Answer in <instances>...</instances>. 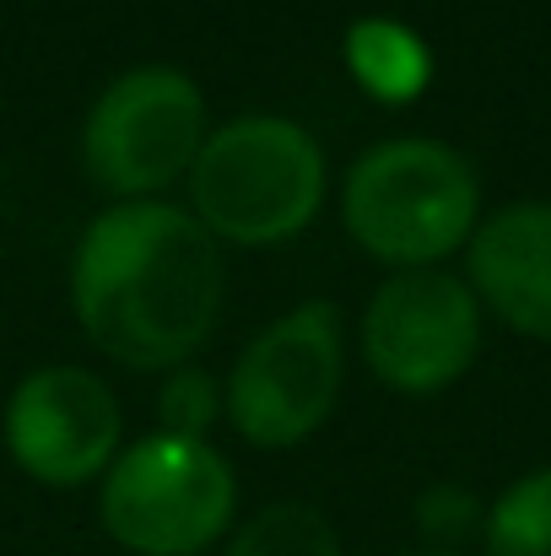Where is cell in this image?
I'll list each match as a JSON object with an SVG mask.
<instances>
[{
	"mask_svg": "<svg viewBox=\"0 0 551 556\" xmlns=\"http://www.w3.org/2000/svg\"><path fill=\"white\" fill-rule=\"evenodd\" d=\"M76 319L125 368H179L222 303L216 238L179 205L130 200L103 211L71 270Z\"/></svg>",
	"mask_w": 551,
	"mask_h": 556,
	"instance_id": "1",
	"label": "cell"
},
{
	"mask_svg": "<svg viewBox=\"0 0 551 556\" xmlns=\"http://www.w3.org/2000/svg\"><path fill=\"white\" fill-rule=\"evenodd\" d=\"M195 222L233 243H281L309 227L325 194L314 136L276 114H249L200 141L189 163Z\"/></svg>",
	"mask_w": 551,
	"mask_h": 556,
	"instance_id": "2",
	"label": "cell"
},
{
	"mask_svg": "<svg viewBox=\"0 0 551 556\" xmlns=\"http://www.w3.org/2000/svg\"><path fill=\"white\" fill-rule=\"evenodd\" d=\"M476 168L427 136H400L363 152L347 174L341 216L367 254L389 265H433L476 232Z\"/></svg>",
	"mask_w": 551,
	"mask_h": 556,
	"instance_id": "3",
	"label": "cell"
},
{
	"mask_svg": "<svg viewBox=\"0 0 551 556\" xmlns=\"http://www.w3.org/2000/svg\"><path fill=\"white\" fill-rule=\"evenodd\" d=\"M233 519V470L200 443L152 432L130 443L103 486V525L125 552L195 556L205 552Z\"/></svg>",
	"mask_w": 551,
	"mask_h": 556,
	"instance_id": "4",
	"label": "cell"
},
{
	"mask_svg": "<svg viewBox=\"0 0 551 556\" xmlns=\"http://www.w3.org/2000/svg\"><path fill=\"white\" fill-rule=\"evenodd\" d=\"M341 372V319L325 298H314L243 346L227 378V410L249 443L292 448L330 416Z\"/></svg>",
	"mask_w": 551,
	"mask_h": 556,
	"instance_id": "5",
	"label": "cell"
},
{
	"mask_svg": "<svg viewBox=\"0 0 551 556\" xmlns=\"http://www.w3.org/2000/svg\"><path fill=\"white\" fill-rule=\"evenodd\" d=\"M205 141V98L174 65L120 76L87 114L82 157L109 194H152L174 185Z\"/></svg>",
	"mask_w": 551,
	"mask_h": 556,
	"instance_id": "6",
	"label": "cell"
},
{
	"mask_svg": "<svg viewBox=\"0 0 551 556\" xmlns=\"http://www.w3.org/2000/svg\"><path fill=\"white\" fill-rule=\"evenodd\" d=\"M481 346V298L449 270H400L389 276L363 319L367 368L400 394L449 389L476 363Z\"/></svg>",
	"mask_w": 551,
	"mask_h": 556,
	"instance_id": "7",
	"label": "cell"
},
{
	"mask_svg": "<svg viewBox=\"0 0 551 556\" xmlns=\"http://www.w3.org/2000/svg\"><path fill=\"white\" fill-rule=\"evenodd\" d=\"M120 405L87 368L27 372L5 405V448L43 486H76L114 459Z\"/></svg>",
	"mask_w": 551,
	"mask_h": 556,
	"instance_id": "8",
	"label": "cell"
},
{
	"mask_svg": "<svg viewBox=\"0 0 551 556\" xmlns=\"http://www.w3.org/2000/svg\"><path fill=\"white\" fill-rule=\"evenodd\" d=\"M471 292L519 336L551 341V200H519L471 232Z\"/></svg>",
	"mask_w": 551,
	"mask_h": 556,
	"instance_id": "9",
	"label": "cell"
},
{
	"mask_svg": "<svg viewBox=\"0 0 551 556\" xmlns=\"http://www.w3.org/2000/svg\"><path fill=\"white\" fill-rule=\"evenodd\" d=\"M347 65H352V76L363 81L378 103H411L427 87V76H433L427 43L411 27L389 22V16L352 22V33H347Z\"/></svg>",
	"mask_w": 551,
	"mask_h": 556,
	"instance_id": "10",
	"label": "cell"
},
{
	"mask_svg": "<svg viewBox=\"0 0 551 556\" xmlns=\"http://www.w3.org/2000/svg\"><path fill=\"white\" fill-rule=\"evenodd\" d=\"M481 546L487 556H551V465L519 476L487 508Z\"/></svg>",
	"mask_w": 551,
	"mask_h": 556,
	"instance_id": "11",
	"label": "cell"
},
{
	"mask_svg": "<svg viewBox=\"0 0 551 556\" xmlns=\"http://www.w3.org/2000/svg\"><path fill=\"white\" fill-rule=\"evenodd\" d=\"M227 556H341V541H336V530L320 508L276 503L233 535Z\"/></svg>",
	"mask_w": 551,
	"mask_h": 556,
	"instance_id": "12",
	"label": "cell"
},
{
	"mask_svg": "<svg viewBox=\"0 0 551 556\" xmlns=\"http://www.w3.org/2000/svg\"><path fill=\"white\" fill-rule=\"evenodd\" d=\"M416 530H422L427 552H454L487 530V508L476 503V492L443 481V486H427L416 497Z\"/></svg>",
	"mask_w": 551,
	"mask_h": 556,
	"instance_id": "13",
	"label": "cell"
},
{
	"mask_svg": "<svg viewBox=\"0 0 551 556\" xmlns=\"http://www.w3.org/2000/svg\"><path fill=\"white\" fill-rule=\"evenodd\" d=\"M216 410H222L216 383H211L200 368H174V378L163 383V400H158L163 432H174V438H200V443H205Z\"/></svg>",
	"mask_w": 551,
	"mask_h": 556,
	"instance_id": "14",
	"label": "cell"
},
{
	"mask_svg": "<svg viewBox=\"0 0 551 556\" xmlns=\"http://www.w3.org/2000/svg\"><path fill=\"white\" fill-rule=\"evenodd\" d=\"M411 556H460V552H411Z\"/></svg>",
	"mask_w": 551,
	"mask_h": 556,
	"instance_id": "15",
	"label": "cell"
}]
</instances>
